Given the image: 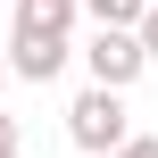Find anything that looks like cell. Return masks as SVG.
I'll return each mask as SVG.
<instances>
[{
    "label": "cell",
    "instance_id": "cell-7",
    "mask_svg": "<svg viewBox=\"0 0 158 158\" xmlns=\"http://www.w3.org/2000/svg\"><path fill=\"white\" fill-rule=\"evenodd\" d=\"M108 158H158V133H133L125 150H108Z\"/></svg>",
    "mask_w": 158,
    "mask_h": 158
},
{
    "label": "cell",
    "instance_id": "cell-4",
    "mask_svg": "<svg viewBox=\"0 0 158 158\" xmlns=\"http://www.w3.org/2000/svg\"><path fill=\"white\" fill-rule=\"evenodd\" d=\"M150 0H75V17H92V33H133Z\"/></svg>",
    "mask_w": 158,
    "mask_h": 158
},
{
    "label": "cell",
    "instance_id": "cell-3",
    "mask_svg": "<svg viewBox=\"0 0 158 158\" xmlns=\"http://www.w3.org/2000/svg\"><path fill=\"white\" fill-rule=\"evenodd\" d=\"M0 67H8V75H25V83H50V75L67 67V33H8Z\"/></svg>",
    "mask_w": 158,
    "mask_h": 158
},
{
    "label": "cell",
    "instance_id": "cell-5",
    "mask_svg": "<svg viewBox=\"0 0 158 158\" xmlns=\"http://www.w3.org/2000/svg\"><path fill=\"white\" fill-rule=\"evenodd\" d=\"M75 0H17V33H67Z\"/></svg>",
    "mask_w": 158,
    "mask_h": 158
},
{
    "label": "cell",
    "instance_id": "cell-2",
    "mask_svg": "<svg viewBox=\"0 0 158 158\" xmlns=\"http://www.w3.org/2000/svg\"><path fill=\"white\" fill-rule=\"evenodd\" d=\"M83 75H92V92H117V100H125L150 67H142L133 33H92V42H83Z\"/></svg>",
    "mask_w": 158,
    "mask_h": 158
},
{
    "label": "cell",
    "instance_id": "cell-6",
    "mask_svg": "<svg viewBox=\"0 0 158 158\" xmlns=\"http://www.w3.org/2000/svg\"><path fill=\"white\" fill-rule=\"evenodd\" d=\"M133 50H142V67H158V0L142 8V25H133Z\"/></svg>",
    "mask_w": 158,
    "mask_h": 158
},
{
    "label": "cell",
    "instance_id": "cell-10",
    "mask_svg": "<svg viewBox=\"0 0 158 158\" xmlns=\"http://www.w3.org/2000/svg\"><path fill=\"white\" fill-rule=\"evenodd\" d=\"M8 158H25V150H8Z\"/></svg>",
    "mask_w": 158,
    "mask_h": 158
},
{
    "label": "cell",
    "instance_id": "cell-8",
    "mask_svg": "<svg viewBox=\"0 0 158 158\" xmlns=\"http://www.w3.org/2000/svg\"><path fill=\"white\" fill-rule=\"evenodd\" d=\"M8 150H17V125H8V117H0V158H8Z\"/></svg>",
    "mask_w": 158,
    "mask_h": 158
},
{
    "label": "cell",
    "instance_id": "cell-9",
    "mask_svg": "<svg viewBox=\"0 0 158 158\" xmlns=\"http://www.w3.org/2000/svg\"><path fill=\"white\" fill-rule=\"evenodd\" d=\"M0 92H8V67H0Z\"/></svg>",
    "mask_w": 158,
    "mask_h": 158
},
{
    "label": "cell",
    "instance_id": "cell-1",
    "mask_svg": "<svg viewBox=\"0 0 158 158\" xmlns=\"http://www.w3.org/2000/svg\"><path fill=\"white\" fill-rule=\"evenodd\" d=\"M67 142L83 158H108L133 142V125H125V100L117 92H75V108H67Z\"/></svg>",
    "mask_w": 158,
    "mask_h": 158
}]
</instances>
